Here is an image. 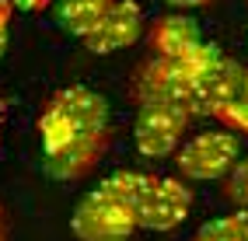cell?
I'll list each match as a JSON object with an SVG mask.
<instances>
[{
    "label": "cell",
    "instance_id": "277c9868",
    "mask_svg": "<svg viewBox=\"0 0 248 241\" xmlns=\"http://www.w3.org/2000/svg\"><path fill=\"white\" fill-rule=\"evenodd\" d=\"M137 227V213L105 196L102 189H91L70 217V231L80 241H129Z\"/></svg>",
    "mask_w": 248,
    "mask_h": 241
},
{
    "label": "cell",
    "instance_id": "2e32d148",
    "mask_svg": "<svg viewBox=\"0 0 248 241\" xmlns=\"http://www.w3.org/2000/svg\"><path fill=\"white\" fill-rule=\"evenodd\" d=\"M11 4H18L21 11H46L53 0H11Z\"/></svg>",
    "mask_w": 248,
    "mask_h": 241
},
{
    "label": "cell",
    "instance_id": "8fae6325",
    "mask_svg": "<svg viewBox=\"0 0 248 241\" xmlns=\"http://www.w3.org/2000/svg\"><path fill=\"white\" fill-rule=\"evenodd\" d=\"M151 185H154V175H143V171H115L98 189H102L105 196H112L115 203H123V206H129V210L137 213V206L143 203L147 192H151Z\"/></svg>",
    "mask_w": 248,
    "mask_h": 241
},
{
    "label": "cell",
    "instance_id": "7c38bea8",
    "mask_svg": "<svg viewBox=\"0 0 248 241\" xmlns=\"http://www.w3.org/2000/svg\"><path fill=\"white\" fill-rule=\"evenodd\" d=\"M192 241H248V210H238L231 217H217L200 227Z\"/></svg>",
    "mask_w": 248,
    "mask_h": 241
},
{
    "label": "cell",
    "instance_id": "ba28073f",
    "mask_svg": "<svg viewBox=\"0 0 248 241\" xmlns=\"http://www.w3.org/2000/svg\"><path fill=\"white\" fill-rule=\"evenodd\" d=\"M143 35V11L137 0H112V7L102 14V21L91 28V35L84 39L88 49L98 56L119 53L126 45H133Z\"/></svg>",
    "mask_w": 248,
    "mask_h": 241
},
{
    "label": "cell",
    "instance_id": "9c48e42d",
    "mask_svg": "<svg viewBox=\"0 0 248 241\" xmlns=\"http://www.w3.org/2000/svg\"><path fill=\"white\" fill-rule=\"evenodd\" d=\"M147 42H151L154 56L164 60H186L196 45L203 42V31L192 18L186 14H168V18H157L147 31Z\"/></svg>",
    "mask_w": 248,
    "mask_h": 241
},
{
    "label": "cell",
    "instance_id": "5bb4252c",
    "mask_svg": "<svg viewBox=\"0 0 248 241\" xmlns=\"http://www.w3.org/2000/svg\"><path fill=\"white\" fill-rule=\"evenodd\" d=\"M217 122L227 126L231 133H245V136H248V102L238 94L234 102H227V105L217 112Z\"/></svg>",
    "mask_w": 248,
    "mask_h": 241
},
{
    "label": "cell",
    "instance_id": "8992f818",
    "mask_svg": "<svg viewBox=\"0 0 248 241\" xmlns=\"http://www.w3.org/2000/svg\"><path fill=\"white\" fill-rule=\"evenodd\" d=\"M192 210V189L182 179H157L137 206V224L147 231H175Z\"/></svg>",
    "mask_w": 248,
    "mask_h": 241
},
{
    "label": "cell",
    "instance_id": "9a60e30c",
    "mask_svg": "<svg viewBox=\"0 0 248 241\" xmlns=\"http://www.w3.org/2000/svg\"><path fill=\"white\" fill-rule=\"evenodd\" d=\"M7 25H11V0H0V53L7 45Z\"/></svg>",
    "mask_w": 248,
    "mask_h": 241
},
{
    "label": "cell",
    "instance_id": "5b68a950",
    "mask_svg": "<svg viewBox=\"0 0 248 241\" xmlns=\"http://www.w3.org/2000/svg\"><path fill=\"white\" fill-rule=\"evenodd\" d=\"M189 108L182 105H140L133 126V143L143 157H168L182 147L189 133Z\"/></svg>",
    "mask_w": 248,
    "mask_h": 241
},
{
    "label": "cell",
    "instance_id": "52a82bcc",
    "mask_svg": "<svg viewBox=\"0 0 248 241\" xmlns=\"http://www.w3.org/2000/svg\"><path fill=\"white\" fill-rule=\"evenodd\" d=\"M241 80H245V67L238 60H231V56H220L200 77H192L189 112L192 116H217L227 102H234L241 94Z\"/></svg>",
    "mask_w": 248,
    "mask_h": 241
},
{
    "label": "cell",
    "instance_id": "6da1fadb",
    "mask_svg": "<svg viewBox=\"0 0 248 241\" xmlns=\"http://www.w3.org/2000/svg\"><path fill=\"white\" fill-rule=\"evenodd\" d=\"M98 133H108V102L91 88H63L39 116V140L46 157L67 151L80 136Z\"/></svg>",
    "mask_w": 248,
    "mask_h": 241
},
{
    "label": "cell",
    "instance_id": "4fadbf2b",
    "mask_svg": "<svg viewBox=\"0 0 248 241\" xmlns=\"http://www.w3.org/2000/svg\"><path fill=\"white\" fill-rule=\"evenodd\" d=\"M224 196L238 210H248V157H238L234 168L224 175Z\"/></svg>",
    "mask_w": 248,
    "mask_h": 241
},
{
    "label": "cell",
    "instance_id": "30bf717a",
    "mask_svg": "<svg viewBox=\"0 0 248 241\" xmlns=\"http://www.w3.org/2000/svg\"><path fill=\"white\" fill-rule=\"evenodd\" d=\"M112 7V0H60L56 21L74 39H88L91 28L102 21V14Z\"/></svg>",
    "mask_w": 248,
    "mask_h": 241
},
{
    "label": "cell",
    "instance_id": "3957f363",
    "mask_svg": "<svg viewBox=\"0 0 248 241\" xmlns=\"http://www.w3.org/2000/svg\"><path fill=\"white\" fill-rule=\"evenodd\" d=\"M129 98L137 105H182V108H189L192 77L178 60L151 56V60H143L137 67L133 77H129Z\"/></svg>",
    "mask_w": 248,
    "mask_h": 241
},
{
    "label": "cell",
    "instance_id": "e0dca14e",
    "mask_svg": "<svg viewBox=\"0 0 248 241\" xmlns=\"http://www.w3.org/2000/svg\"><path fill=\"white\" fill-rule=\"evenodd\" d=\"M171 7H182V11H189V7H206L210 0H168Z\"/></svg>",
    "mask_w": 248,
    "mask_h": 241
},
{
    "label": "cell",
    "instance_id": "7a4b0ae2",
    "mask_svg": "<svg viewBox=\"0 0 248 241\" xmlns=\"http://www.w3.org/2000/svg\"><path fill=\"white\" fill-rule=\"evenodd\" d=\"M238 157H241L238 133L220 126V130H203V133H192L182 140V147L175 151V168L182 179L213 182V179H224L234 168Z\"/></svg>",
    "mask_w": 248,
    "mask_h": 241
},
{
    "label": "cell",
    "instance_id": "d6986e66",
    "mask_svg": "<svg viewBox=\"0 0 248 241\" xmlns=\"http://www.w3.org/2000/svg\"><path fill=\"white\" fill-rule=\"evenodd\" d=\"M241 98L248 102V67H245V80H241Z\"/></svg>",
    "mask_w": 248,
    "mask_h": 241
},
{
    "label": "cell",
    "instance_id": "ac0fdd59",
    "mask_svg": "<svg viewBox=\"0 0 248 241\" xmlns=\"http://www.w3.org/2000/svg\"><path fill=\"white\" fill-rule=\"evenodd\" d=\"M0 241H7V220H4V210H0Z\"/></svg>",
    "mask_w": 248,
    "mask_h": 241
}]
</instances>
